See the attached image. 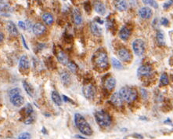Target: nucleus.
I'll return each instance as SVG.
<instances>
[{
    "label": "nucleus",
    "mask_w": 173,
    "mask_h": 139,
    "mask_svg": "<svg viewBox=\"0 0 173 139\" xmlns=\"http://www.w3.org/2000/svg\"><path fill=\"white\" fill-rule=\"evenodd\" d=\"M34 34L36 35H41L44 34L46 31V26L41 23H36L32 28Z\"/></svg>",
    "instance_id": "nucleus-12"
},
{
    "label": "nucleus",
    "mask_w": 173,
    "mask_h": 139,
    "mask_svg": "<svg viewBox=\"0 0 173 139\" xmlns=\"http://www.w3.org/2000/svg\"><path fill=\"white\" fill-rule=\"evenodd\" d=\"M74 123L77 128L79 130L82 134L86 136H90L92 134V130L86 119L79 113H76L74 115Z\"/></svg>",
    "instance_id": "nucleus-1"
},
{
    "label": "nucleus",
    "mask_w": 173,
    "mask_h": 139,
    "mask_svg": "<svg viewBox=\"0 0 173 139\" xmlns=\"http://www.w3.org/2000/svg\"><path fill=\"white\" fill-rule=\"evenodd\" d=\"M94 64L98 68L101 70H105L108 68V58L106 52L98 51L93 58Z\"/></svg>",
    "instance_id": "nucleus-2"
},
{
    "label": "nucleus",
    "mask_w": 173,
    "mask_h": 139,
    "mask_svg": "<svg viewBox=\"0 0 173 139\" xmlns=\"http://www.w3.org/2000/svg\"><path fill=\"white\" fill-rule=\"evenodd\" d=\"M42 18L43 21H44L47 25H51L53 23V21H54L53 15H52L51 13H43L42 16Z\"/></svg>",
    "instance_id": "nucleus-22"
},
{
    "label": "nucleus",
    "mask_w": 173,
    "mask_h": 139,
    "mask_svg": "<svg viewBox=\"0 0 173 139\" xmlns=\"http://www.w3.org/2000/svg\"><path fill=\"white\" fill-rule=\"evenodd\" d=\"M111 101L116 107H121L122 105H123L124 100L122 99V96H121L119 93H114V95L111 96Z\"/></svg>",
    "instance_id": "nucleus-10"
},
{
    "label": "nucleus",
    "mask_w": 173,
    "mask_h": 139,
    "mask_svg": "<svg viewBox=\"0 0 173 139\" xmlns=\"http://www.w3.org/2000/svg\"><path fill=\"white\" fill-rule=\"evenodd\" d=\"M143 2H144L145 5L147 6H151V7H154L155 9H157L158 7V5L155 2L154 0H143Z\"/></svg>",
    "instance_id": "nucleus-28"
},
{
    "label": "nucleus",
    "mask_w": 173,
    "mask_h": 139,
    "mask_svg": "<svg viewBox=\"0 0 173 139\" xmlns=\"http://www.w3.org/2000/svg\"><path fill=\"white\" fill-rule=\"evenodd\" d=\"M3 1H4V0H0V3H2V2H3Z\"/></svg>",
    "instance_id": "nucleus-42"
},
{
    "label": "nucleus",
    "mask_w": 173,
    "mask_h": 139,
    "mask_svg": "<svg viewBox=\"0 0 173 139\" xmlns=\"http://www.w3.org/2000/svg\"><path fill=\"white\" fill-rule=\"evenodd\" d=\"M96 123L102 127H107L111 124V118L108 113L104 111H98L95 113Z\"/></svg>",
    "instance_id": "nucleus-4"
},
{
    "label": "nucleus",
    "mask_w": 173,
    "mask_h": 139,
    "mask_svg": "<svg viewBox=\"0 0 173 139\" xmlns=\"http://www.w3.org/2000/svg\"><path fill=\"white\" fill-rule=\"evenodd\" d=\"M20 94V90L19 88H13L9 91V96H13L15 95H18Z\"/></svg>",
    "instance_id": "nucleus-31"
},
{
    "label": "nucleus",
    "mask_w": 173,
    "mask_h": 139,
    "mask_svg": "<svg viewBox=\"0 0 173 139\" xmlns=\"http://www.w3.org/2000/svg\"><path fill=\"white\" fill-rule=\"evenodd\" d=\"M19 65H20V68L21 70H28L30 67L29 60H28V57L26 55H24L20 58V62H19Z\"/></svg>",
    "instance_id": "nucleus-15"
},
{
    "label": "nucleus",
    "mask_w": 173,
    "mask_h": 139,
    "mask_svg": "<svg viewBox=\"0 0 173 139\" xmlns=\"http://www.w3.org/2000/svg\"><path fill=\"white\" fill-rule=\"evenodd\" d=\"M131 31L129 28L126 26H124L123 28L121 29L120 32H119V36L122 40H127L130 37Z\"/></svg>",
    "instance_id": "nucleus-17"
},
{
    "label": "nucleus",
    "mask_w": 173,
    "mask_h": 139,
    "mask_svg": "<svg viewBox=\"0 0 173 139\" xmlns=\"http://www.w3.org/2000/svg\"><path fill=\"white\" fill-rule=\"evenodd\" d=\"M68 67L70 69V71L72 72H75L78 69V67L74 62H68Z\"/></svg>",
    "instance_id": "nucleus-30"
},
{
    "label": "nucleus",
    "mask_w": 173,
    "mask_h": 139,
    "mask_svg": "<svg viewBox=\"0 0 173 139\" xmlns=\"http://www.w3.org/2000/svg\"><path fill=\"white\" fill-rule=\"evenodd\" d=\"M60 79L62 80L63 83L68 85L71 83V76L67 72H63L60 73Z\"/></svg>",
    "instance_id": "nucleus-24"
},
{
    "label": "nucleus",
    "mask_w": 173,
    "mask_h": 139,
    "mask_svg": "<svg viewBox=\"0 0 173 139\" xmlns=\"http://www.w3.org/2000/svg\"><path fill=\"white\" fill-rule=\"evenodd\" d=\"M114 7L119 11H125L127 10L128 4L125 0H115L114 1Z\"/></svg>",
    "instance_id": "nucleus-14"
},
{
    "label": "nucleus",
    "mask_w": 173,
    "mask_h": 139,
    "mask_svg": "<svg viewBox=\"0 0 173 139\" xmlns=\"http://www.w3.org/2000/svg\"><path fill=\"white\" fill-rule=\"evenodd\" d=\"M168 20L167 18H165V17H163V18H162V20H161V24H162V25H165V26H167V25H168Z\"/></svg>",
    "instance_id": "nucleus-36"
},
{
    "label": "nucleus",
    "mask_w": 173,
    "mask_h": 139,
    "mask_svg": "<svg viewBox=\"0 0 173 139\" xmlns=\"http://www.w3.org/2000/svg\"><path fill=\"white\" fill-rule=\"evenodd\" d=\"M140 91H141V93H142V94H141V95H142V96L144 97V98H147V91H146L144 89H141V90H140Z\"/></svg>",
    "instance_id": "nucleus-37"
},
{
    "label": "nucleus",
    "mask_w": 173,
    "mask_h": 139,
    "mask_svg": "<svg viewBox=\"0 0 173 139\" xmlns=\"http://www.w3.org/2000/svg\"><path fill=\"white\" fill-rule=\"evenodd\" d=\"M152 67L150 65H142L139 68L137 74L139 76H149L152 73Z\"/></svg>",
    "instance_id": "nucleus-7"
},
{
    "label": "nucleus",
    "mask_w": 173,
    "mask_h": 139,
    "mask_svg": "<svg viewBox=\"0 0 173 139\" xmlns=\"http://www.w3.org/2000/svg\"><path fill=\"white\" fill-rule=\"evenodd\" d=\"M90 30L92 33L96 36H100L102 34V28L98 24L94 23V22L90 25Z\"/></svg>",
    "instance_id": "nucleus-19"
},
{
    "label": "nucleus",
    "mask_w": 173,
    "mask_h": 139,
    "mask_svg": "<svg viewBox=\"0 0 173 139\" xmlns=\"http://www.w3.org/2000/svg\"><path fill=\"white\" fill-rule=\"evenodd\" d=\"M82 92L84 96L87 99L92 100L95 97V95H96V89L92 84H88L83 86Z\"/></svg>",
    "instance_id": "nucleus-6"
},
{
    "label": "nucleus",
    "mask_w": 173,
    "mask_h": 139,
    "mask_svg": "<svg viewBox=\"0 0 173 139\" xmlns=\"http://www.w3.org/2000/svg\"><path fill=\"white\" fill-rule=\"evenodd\" d=\"M172 3H173V2L171 1V0H168V1H167V2L164 4V9L168 8L170 6L172 5Z\"/></svg>",
    "instance_id": "nucleus-35"
},
{
    "label": "nucleus",
    "mask_w": 173,
    "mask_h": 139,
    "mask_svg": "<svg viewBox=\"0 0 173 139\" xmlns=\"http://www.w3.org/2000/svg\"><path fill=\"white\" fill-rule=\"evenodd\" d=\"M56 57H57L58 61H59L62 65H68V58L64 52L62 51V50H59V51L57 52V53H56Z\"/></svg>",
    "instance_id": "nucleus-20"
},
{
    "label": "nucleus",
    "mask_w": 173,
    "mask_h": 139,
    "mask_svg": "<svg viewBox=\"0 0 173 139\" xmlns=\"http://www.w3.org/2000/svg\"><path fill=\"white\" fill-rule=\"evenodd\" d=\"M21 38H22V41H23V43H24V47L27 49V50H28V45L26 44V42H25L24 38L23 35H21Z\"/></svg>",
    "instance_id": "nucleus-38"
},
{
    "label": "nucleus",
    "mask_w": 173,
    "mask_h": 139,
    "mask_svg": "<svg viewBox=\"0 0 173 139\" xmlns=\"http://www.w3.org/2000/svg\"><path fill=\"white\" fill-rule=\"evenodd\" d=\"M18 25H19V27H20V28H22L23 30H26L27 28H29L30 27V25H28L26 23H25V22H24V21H19Z\"/></svg>",
    "instance_id": "nucleus-34"
},
{
    "label": "nucleus",
    "mask_w": 173,
    "mask_h": 139,
    "mask_svg": "<svg viewBox=\"0 0 173 139\" xmlns=\"http://www.w3.org/2000/svg\"><path fill=\"white\" fill-rule=\"evenodd\" d=\"M75 137H79V138H85L84 137H82V136H80V135H76Z\"/></svg>",
    "instance_id": "nucleus-41"
},
{
    "label": "nucleus",
    "mask_w": 173,
    "mask_h": 139,
    "mask_svg": "<svg viewBox=\"0 0 173 139\" xmlns=\"http://www.w3.org/2000/svg\"><path fill=\"white\" fill-rule=\"evenodd\" d=\"M94 9H95L96 13L100 15H104L106 13L105 6L104 5V3L100 2V1L95 2V3H94Z\"/></svg>",
    "instance_id": "nucleus-16"
},
{
    "label": "nucleus",
    "mask_w": 173,
    "mask_h": 139,
    "mask_svg": "<svg viewBox=\"0 0 173 139\" xmlns=\"http://www.w3.org/2000/svg\"><path fill=\"white\" fill-rule=\"evenodd\" d=\"M52 100L53 101V102L56 104V105H61L62 104V99H61L60 96L56 91H53L52 92Z\"/></svg>",
    "instance_id": "nucleus-23"
},
{
    "label": "nucleus",
    "mask_w": 173,
    "mask_h": 139,
    "mask_svg": "<svg viewBox=\"0 0 173 139\" xmlns=\"http://www.w3.org/2000/svg\"><path fill=\"white\" fill-rule=\"evenodd\" d=\"M7 28L8 30L9 33L12 35V36H17L18 35V30H17V26L15 25V24L12 21H8L7 23Z\"/></svg>",
    "instance_id": "nucleus-13"
},
{
    "label": "nucleus",
    "mask_w": 173,
    "mask_h": 139,
    "mask_svg": "<svg viewBox=\"0 0 173 139\" xmlns=\"http://www.w3.org/2000/svg\"><path fill=\"white\" fill-rule=\"evenodd\" d=\"M23 86H24V88L25 91L27 92V94H28L29 96L33 97L34 90H33V88L31 87V85H30L29 83H28L27 81H24L23 82Z\"/></svg>",
    "instance_id": "nucleus-25"
},
{
    "label": "nucleus",
    "mask_w": 173,
    "mask_h": 139,
    "mask_svg": "<svg viewBox=\"0 0 173 139\" xmlns=\"http://www.w3.org/2000/svg\"><path fill=\"white\" fill-rule=\"evenodd\" d=\"M112 64L113 66L115 68H117V69H122V68H123L122 63H121L118 60L116 59V58H112Z\"/></svg>",
    "instance_id": "nucleus-29"
},
{
    "label": "nucleus",
    "mask_w": 173,
    "mask_h": 139,
    "mask_svg": "<svg viewBox=\"0 0 173 139\" xmlns=\"http://www.w3.org/2000/svg\"><path fill=\"white\" fill-rule=\"evenodd\" d=\"M132 49L137 56H141L145 52V43L142 39H135L132 43Z\"/></svg>",
    "instance_id": "nucleus-5"
},
{
    "label": "nucleus",
    "mask_w": 173,
    "mask_h": 139,
    "mask_svg": "<svg viewBox=\"0 0 173 139\" xmlns=\"http://www.w3.org/2000/svg\"><path fill=\"white\" fill-rule=\"evenodd\" d=\"M157 40L158 42L159 45H165V39H164V34L162 31H158L157 33Z\"/></svg>",
    "instance_id": "nucleus-26"
},
{
    "label": "nucleus",
    "mask_w": 173,
    "mask_h": 139,
    "mask_svg": "<svg viewBox=\"0 0 173 139\" xmlns=\"http://www.w3.org/2000/svg\"><path fill=\"white\" fill-rule=\"evenodd\" d=\"M139 15L144 19H149L152 17V10L149 7H145L140 8L139 10Z\"/></svg>",
    "instance_id": "nucleus-11"
},
{
    "label": "nucleus",
    "mask_w": 173,
    "mask_h": 139,
    "mask_svg": "<svg viewBox=\"0 0 173 139\" xmlns=\"http://www.w3.org/2000/svg\"><path fill=\"white\" fill-rule=\"evenodd\" d=\"M0 10H1L2 13H8L9 10H10V7H9V5L4 4V5L0 7Z\"/></svg>",
    "instance_id": "nucleus-33"
},
{
    "label": "nucleus",
    "mask_w": 173,
    "mask_h": 139,
    "mask_svg": "<svg viewBox=\"0 0 173 139\" xmlns=\"http://www.w3.org/2000/svg\"><path fill=\"white\" fill-rule=\"evenodd\" d=\"M160 83L161 85H162V86H166V85L168 84L169 80H168V76H167V74L164 73V74L162 75L160 79Z\"/></svg>",
    "instance_id": "nucleus-27"
},
{
    "label": "nucleus",
    "mask_w": 173,
    "mask_h": 139,
    "mask_svg": "<svg viewBox=\"0 0 173 139\" xmlns=\"http://www.w3.org/2000/svg\"><path fill=\"white\" fill-rule=\"evenodd\" d=\"M122 99L128 103H132L137 98V92L135 89L130 87H122L119 91Z\"/></svg>",
    "instance_id": "nucleus-3"
},
{
    "label": "nucleus",
    "mask_w": 173,
    "mask_h": 139,
    "mask_svg": "<svg viewBox=\"0 0 173 139\" xmlns=\"http://www.w3.org/2000/svg\"><path fill=\"white\" fill-rule=\"evenodd\" d=\"M31 134H30L29 133H27V132L22 133L21 134H20V135L18 136V138H20V139H24V138L28 139V138H31Z\"/></svg>",
    "instance_id": "nucleus-32"
},
{
    "label": "nucleus",
    "mask_w": 173,
    "mask_h": 139,
    "mask_svg": "<svg viewBox=\"0 0 173 139\" xmlns=\"http://www.w3.org/2000/svg\"><path fill=\"white\" fill-rule=\"evenodd\" d=\"M118 54L120 59L123 61H130L132 59V55L129 53V50L125 48L120 49L118 52Z\"/></svg>",
    "instance_id": "nucleus-9"
},
{
    "label": "nucleus",
    "mask_w": 173,
    "mask_h": 139,
    "mask_svg": "<svg viewBox=\"0 0 173 139\" xmlns=\"http://www.w3.org/2000/svg\"><path fill=\"white\" fill-rule=\"evenodd\" d=\"M115 85L116 80L113 77H109L107 80H106L105 83H104V86L109 91H111L112 90H114V88L115 87Z\"/></svg>",
    "instance_id": "nucleus-18"
},
{
    "label": "nucleus",
    "mask_w": 173,
    "mask_h": 139,
    "mask_svg": "<svg viewBox=\"0 0 173 139\" xmlns=\"http://www.w3.org/2000/svg\"><path fill=\"white\" fill-rule=\"evenodd\" d=\"M4 39V35L2 33V32H0V43H2Z\"/></svg>",
    "instance_id": "nucleus-39"
},
{
    "label": "nucleus",
    "mask_w": 173,
    "mask_h": 139,
    "mask_svg": "<svg viewBox=\"0 0 173 139\" xmlns=\"http://www.w3.org/2000/svg\"><path fill=\"white\" fill-rule=\"evenodd\" d=\"M10 99L12 104L13 105L17 106V107H20L24 104V99L20 95V94L13 95V96H10Z\"/></svg>",
    "instance_id": "nucleus-8"
},
{
    "label": "nucleus",
    "mask_w": 173,
    "mask_h": 139,
    "mask_svg": "<svg viewBox=\"0 0 173 139\" xmlns=\"http://www.w3.org/2000/svg\"><path fill=\"white\" fill-rule=\"evenodd\" d=\"M73 19H74L75 25H80L82 23V17L81 13L78 9H74L73 10Z\"/></svg>",
    "instance_id": "nucleus-21"
},
{
    "label": "nucleus",
    "mask_w": 173,
    "mask_h": 139,
    "mask_svg": "<svg viewBox=\"0 0 173 139\" xmlns=\"http://www.w3.org/2000/svg\"><path fill=\"white\" fill-rule=\"evenodd\" d=\"M63 98H64V100H65V101H67V102H68V101H70V102L72 103V101H71V99H69V98H68V97H66V96H63Z\"/></svg>",
    "instance_id": "nucleus-40"
}]
</instances>
